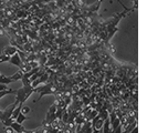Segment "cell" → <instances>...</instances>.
Masks as SVG:
<instances>
[{
	"mask_svg": "<svg viewBox=\"0 0 147 133\" xmlns=\"http://www.w3.org/2000/svg\"><path fill=\"white\" fill-rule=\"evenodd\" d=\"M34 89L31 87V83L27 84V86H23L22 88L16 90V101H15V107H17L18 104H23V102H26V100L29 98L32 92H33Z\"/></svg>",
	"mask_w": 147,
	"mask_h": 133,
	"instance_id": "cell-1",
	"label": "cell"
},
{
	"mask_svg": "<svg viewBox=\"0 0 147 133\" xmlns=\"http://www.w3.org/2000/svg\"><path fill=\"white\" fill-rule=\"evenodd\" d=\"M15 104H11L10 107H8L5 111H1L0 112V121L3 123L5 121H7L8 119H11V114H12V111L15 110Z\"/></svg>",
	"mask_w": 147,
	"mask_h": 133,
	"instance_id": "cell-2",
	"label": "cell"
},
{
	"mask_svg": "<svg viewBox=\"0 0 147 133\" xmlns=\"http://www.w3.org/2000/svg\"><path fill=\"white\" fill-rule=\"evenodd\" d=\"M105 120L101 118L98 114L96 115L95 118L91 121V126H92V129L93 130H97V131H101L102 130V126H103V123Z\"/></svg>",
	"mask_w": 147,
	"mask_h": 133,
	"instance_id": "cell-3",
	"label": "cell"
},
{
	"mask_svg": "<svg viewBox=\"0 0 147 133\" xmlns=\"http://www.w3.org/2000/svg\"><path fill=\"white\" fill-rule=\"evenodd\" d=\"M9 62L11 63V64H15V66H17L19 69H20V71H23V68H24V64L22 63L21 59H20V57H19V54H18V52L17 53H15L13 56H11L10 57V60H9Z\"/></svg>",
	"mask_w": 147,
	"mask_h": 133,
	"instance_id": "cell-4",
	"label": "cell"
},
{
	"mask_svg": "<svg viewBox=\"0 0 147 133\" xmlns=\"http://www.w3.org/2000/svg\"><path fill=\"white\" fill-rule=\"evenodd\" d=\"M9 128H11L12 130H13V132L16 133H23L26 131V129L21 126V124H19V123H17L16 121H12L11 123H10V126Z\"/></svg>",
	"mask_w": 147,
	"mask_h": 133,
	"instance_id": "cell-5",
	"label": "cell"
},
{
	"mask_svg": "<svg viewBox=\"0 0 147 133\" xmlns=\"http://www.w3.org/2000/svg\"><path fill=\"white\" fill-rule=\"evenodd\" d=\"M17 52H18V50L16 49L15 47H12V45L10 44V45H7V47H5V48H3L2 54L8 56V57H11V56H13V54L17 53Z\"/></svg>",
	"mask_w": 147,
	"mask_h": 133,
	"instance_id": "cell-6",
	"label": "cell"
},
{
	"mask_svg": "<svg viewBox=\"0 0 147 133\" xmlns=\"http://www.w3.org/2000/svg\"><path fill=\"white\" fill-rule=\"evenodd\" d=\"M28 119L29 118H28L27 115H24L23 113L20 112V113H19V115L17 117V119H16L15 121L17 122V123H19V124H22V123H23V121H26V120H28Z\"/></svg>",
	"mask_w": 147,
	"mask_h": 133,
	"instance_id": "cell-7",
	"label": "cell"
},
{
	"mask_svg": "<svg viewBox=\"0 0 147 133\" xmlns=\"http://www.w3.org/2000/svg\"><path fill=\"white\" fill-rule=\"evenodd\" d=\"M9 60H10V57H8V56H5V54H1L0 56V63H2V62H9Z\"/></svg>",
	"mask_w": 147,
	"mask_h": 133,
	"instance_id": "cell-8",
	"label": "cell"
},
{
	"mask_svg": "<svg viewBox=\"0 0 147 133\" xmlns=\"http://www.w3.org/2000/svg\"><path fill=\"white\" fill-rule=\"evenodd\" d=\"M30 111H31V110H30V108H29V107H22V109H21V113H23V114L26 115L27 113H29Z\"/></svg>",
	"mask_w": 147,
	"mask_h": 133,
	"instance_id": "cell-9",
	"label": "cell"
},
{
	"mask_svg": "<svg viewBox=\"0 0 147 133\" xmlns=\"http://www.w3.org/2000/svg\"><path fill=\"white\" fill-rule=\"evenodd\" d=\"M122 131H123V128H122V126L119 124L115 130H112V133H122Z\"/></svg>",
	"mask_w": 147,
	"mask_h": 133,
	"instance_id": "cell-10",
	"label": "cell"
},
{
	"mask_svg": "<svg viewBox=\"0 0 147 133\" xmlns=\"http://www.w3.org/2000/svg\"><path fill=\"white\" fill-rule=\"evenodd\" d=\"M5 131H6V133H15L11 128H5Z\"/></svg>",
	"mask_w": 147,
	"mask_h": 133,
	"instance_id": "cell-11",
	"label": "cell"
},
{
	"mask_svg": "<svg viewBox=\"0 0 147 133\" xmlns=\"http://www.w3.org/2000/svg\"><path fill=\"white\" fill-rule=\"evenodd\" d=\"M3 90H8V87L5 84H0V91H3Z\"/></svg>",
	"mask_w": 147,
	"mask_h": 133,
	"instance_id": "cell-12",
	"label": "cell"
},
{
	"mask_svg": "<svg viewBox=\"0 0 147 133\" xmlns=\"http://www.w3.org/2000/svg\"><path fill=\"white\" fill-rule=\"evenodd\" d=\"M129 133H138V126H136V128H134L132 131Z\"/></svg>",
	"mask_w": 147,
	"mask_h": 133,
	"instance_id": "cell-13",
	"label": "cell"
},
{
	"mask_svg": "<svg viewBox=\"0 0 147 133\" xmlns=\"http://www.w3.org/2000/svg\"><path fill=\"white\" fill-rule=\"evenodd\" d=\"M98 1H101V2H103V0H98Z\"/></svg>",
	"mask_w": 147,
	"mask_h": 133,
	"instance_id": "cell-14",
	"label": "cell"
}]
</instances>
